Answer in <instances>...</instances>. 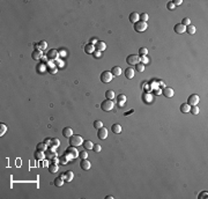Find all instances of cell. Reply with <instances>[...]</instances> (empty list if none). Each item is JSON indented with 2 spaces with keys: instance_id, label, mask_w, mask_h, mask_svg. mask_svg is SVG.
Instances as JSON below:
<instances>
[{
  "instance_id": "6da1fadb",
  "label": "cell",
  "mask_w": 208,
  "mask_h": 199,
  "mask_svg": "<svg viewBox=\"0 0 208 199\" xmlns=\"http://www.w3.org/2000/svg\"><path fill=\"white\" fill-rule=\"evenodd\" d=\"M82 144H83V139L81 136H78V134L74 136V134H73L70 138V146L76 147V148H78L79 146H82Z\"/></svg>"
},
{
  "instance_id": "7a4b0ae2",
  "label": "cell",
  "mask_w": 208,
  "mask_h": 199,
  "mask_svg": "<svg viewBox=\"0 0 208 199\" xmlns=\"http://www.w3.org/2000/svg\"><path fill=\"white\" fill-rule=\"evenodd\" d=\"M65 156L67 157L68 160L79 156V152H78V149H76V147H72V146L68 147V148L65 151Z\"/></svg>"
},
{
  "instance_id": "3957f363",
  "label": "cell",
  "mask_w": 208,
  "mask_h": 199,
  "mask_svg": "<svg viewBox=\"0 0 208 199\" xmlns=\"http://www.w3.org/2000/svg\"><path fill=\"white\" fill-rule=\"evenodd\" d=\"M101 108L103 111H111L114 108V103L112 100H104L101 104Z\"/></svg>"
},
{
  "instance_id": "277c9868",
  "label": "cell",
  "mask_w": 208,
  "mask_h": 199,
  "mask_svg": "<svg viewBox=\"0 0 208 199\" xmlns=\"http://www.w3.org/2000/svg\"><path fill=\"white\" fill-rule=\"evenodd\" d=\"M112 78H113V75H112V73L110 71H104L101 74V81L104 82V84H109L112 80Z\"/></svg>"
},
{
  "instance_id": "5b68a950",
  "label": "cell",
  "mask_w": 208,
  "mask_h": 199,
  "mask_svg": "<svg viewBox=\"0 0 208 199\" xmlns=\"http://www.w3.org/2000/svg\"><path fill=\"white\" fill-rule=\"evenodd\" d=\"M148 24L147 22H142V21H138L136 23H134V30L136 32H143L147 29Z\"/></svg>"
},
{
  "instance_id": "8992f818",
  "label": "cell",
  "mask_w": 208,
  "mask_h": 199,
  "mask_svg": "<svg viewBox=\"0 0 208 199\" xmlns=\"http://www.w3.org/2000/svg\"><path fill=\"white\" fill-rule=\"evenodd\" d=\"M199 101H200V98H199V96H198L197 94H192L188 96V98H187V104L188 105H197L198 103H199Z\"/></svg>"
},
{
  "instance_id": "52a82bcc",
  "label": "cell",
  "mask_w": 208,
  "mask_h": 199,
  "mask_svg": "<svg viewBox=\"0 0 208 199\" xmlns=\"http://www.w3.org/2000/svg\"><path fill=\"white\" fill-rule=\"evenodd\" d=\"M139 61H140L139 60V56H136V55H130L126 58V63L128 65H136Z\"/></svg>"
},
{
  "instance_id": "ba28073f",
  "label": "cell",
  "mask_w": 208,
  "mask_h": 199,
  "mask_svg": "<svg viewBox=\"0 0 208 199\" xmlns=\"http://www.w3.org/2000/svg\"><path fill=\"white\" fill-rule=\"evenodd\" d=\"M162 94L166 97V98H169V97H172L175 95V92L174 89L170 88V87H164L163 90H162Z\"/></svg>"
},
{
  "instance_id": "9c48e42d",
  "label": "cell",
  "mask_w": 208,
  "mask_h": 199,
  "mask_svg": "<svg viewBox=\"0 0 208 199\" xmlns=\"http://www.w3.org/2000/svg\"><path fill=\"white\" fill-rule=\"evenodd\" d=\"M97 137H98L101 140H104V139H107L108 137V130L105 127H101L98 128V132H97Z\"/></svg>"
},
{
  "instance_id": "30bf717a",
  "label": "cell",
  "mask_w": 208,
  "mask_h": 199,
  "mask_svg": "<svg viewBox=\"0 0 208 199\" xmlns=\"http://www.w3.org/2000/svg\"><path fill=\"white\" fill-rule=\"evenodd\" d=\"M174 30H175V32H176V34H184V32H186V27L183 26L182 23H178V24H176V26H175Z\"/></svg>"
},
{
  "instance_id": "8fae6325",
  "label": "cell",
  "mask_w": 208,
  "mask_h": 199,
  "mask_svg": "<svg viewBox=\"0 0 208 199\" xmlns=\"http://www.w3.org/2000/svg\"><path fill=\"white\" fill-rule=\"evenodd\" d=\"M80 167H81V169H83V170H89L90 167H91V163L89 162L87 159H82L81 162H80Z\"/></svg>"
},
{
  "instance_id": "7c38bea8",
  "label": "cell",
  "mask_w": 208,
  "mask_h": 199,
  "mask_svg": "<svg viewBox=\"0 0 208 199\" xmlns=\"http://www.w3.org/2000/svg\"><path fill=\"white\" fill-rule=\"evenodd\" d=\"M47 58L51 59V60H56L58 58V51L55 49H51L49 50V52H47Z\"/></svg>"
},
{
  "instance_id": "4fadbf2b",
  "label": "cell",
  "mask_w": 208,
  "mask_h": 199,
  "mask_svg": "<svg viewBox=\"0 0 208 199\" xmlns=\"http://www.w3.org/2000/svg\"><path fill=\"white\" fill-rule=\"evenodd\" d=\"M130 21L132 23H136L138 21H140V14H138L136 12H133L130 14Z\"/></svg>"
},
{
  "instance_id": "5bb4252c",
  "label": "cell",
  "mask_w": 208,
  "mask_h": 199,
  "mask_svg": "<svg viewBox=\"0 0 208 199\" xmlns=\"http://www.w3.org/2000/svg\"><path fill=\"white\" fill-rule=\"evenodd\" d=\"M62 136L65 137V138H68L70 139L71 137L73 136V130L71 127H64V130H62Z\"/></svg>"
},
{
  "instance_id": "9a60e30c",
  "label": "cell",
  "mask_w": 208,
  "mask_h": 199,
  "mask_svg": "<svg viewBox=\"0 0 208 199\" xmlns=\"http://www.w3.org/2000/svg\"><path fill=\"white\" fill-rule=\"evenodd\" d=\"M73 178H74V174H73V171L68 170L65 173V177H64V181L67 182V183H70V182L73 181Z\"/></svg>"
},
{
  "instance_id": "2e32d148",
  "label": "cell",
  "mask_w": 208,
  "mask_h": 199,
  "mask_svg": "<svg viewBox=\"0 0 208 199\" xmlns=\"http://www.w3.org/2000/svg\"><path fill=\"white\" fill-rule=\"evenodd\" d=\"M111 131L113 132V133H116V134H119V133H122L123 127H122V125H119V124H113V125L111 126Z\"/></svg>"
},
{
  "instance_id": "e0dca14e",
  "label": "cell",
  "mask_w": 208,
  "mask_h": 199,
  "mask_svg": "<svg viewBox=\"0 0 208 199\" xmlns=\"http://www.w3.org/2000/svg\"><path fill=\"white\" fill-rule=\"evenodd\" d=\"M110 72L112 73V75H113V76H119L120 74L123 73L122 68H120L119 66H113V67H112V70Z\"/></svg>"
},
{
  "instance_id": "ac0fdd59",
  "label": "cell",
  "mask_w": 208,
  "mask_h": 199,
  "mask_svg": "<svg viewBox=\"0 0 208 199\" xmlns=\"http://www.w3.org/2000/svg\"><path fill=\"white\" fill-rule=\"evenodd\" d=\"M95 49H96L97 51H99V52H102V51H104V50L107 49V44L104 42H97L96 44H95Z\"/></svg>"
},
{
  "instance_id": "d6986e66",
  "label": "cell",
  "mask_w": 208,
  "mask_h": 199,
  "mask_svg": "<svg viewBox=\"0 0 208 199\" xmlns=\"http://www.w3.org/2000/svg\"><path fill=\"white\" fill-rule=\"evenodd\" d=\"M125 76L127 79H133V76H134V70H133L132 67H128L125 70Z\"/></svg>"
},
{
  "instance_id": "ffe728a7",
  "label": "cell",
  "mask_w": 208,
  "mask_h": 199,
  "mask_svg": "<svg viewBox=\"0 0 208 199\" xmlns=\"http://www.w3.org/2000/svg\"><path fill=\"white\" fill-rule=\"evenodd\" d=\"M31 58H32L34 60H39L42 58V51L41 50H35L34 52L31 53Z\"/></svg>"
},
{
  "instance_id": "44dd1931",
  "label": "cell",
  "mask_w": 208,
  "mask_h": 199,
  "mask_svg": "<svg viewBox=\"0 0 208 199\" xmlns=\"http://www.w3.org/2000/svg\"><path fill=\"white\" fill-rule=\"evenodd\" d=\"M84 51H86V53H88V55H91V53L95 52V45L93 44H86V46H84Z\"/></svg>"
},
{
  "instance_id": "7402d4cb",
  "label": "cell",
  "mask_w": 208,
  "mask_h": 199,
  "mask_svg": "<svg viewBox=\"0 0 208 199\" xmlns=\"http://www.w3.org/2000/svg\"><path fill=\"white\" fill-rule=\"evenodd\" d=\"M190 109H191V105H188L187 103H183V104L180 105V111H182L183 113L190 112Z\"/></svg>"
},
{
  "instance_id": "603a6c76",
  "label": "cell",
  "mask_w": 208,
  "mask_h": 199,
  "mask_svg": "<svg viewBox=\"0 0 208 199\" xmlns=\"http://www.w3.org/2000/svg\"><path fill=\"white\" fill-rule=\"evenodd\" d=\"M58 164L57 163H51V164L49 165V171L51 174H56V173H58Z\"/></svg>"
},
{
  "instance_id": "cb8c5ba5",
  "label": "cell",
  "mask_w": 208,
  "mask_h": 199,
  "mask_svg": "<svg viewBox=\"0 0 208 199\" xmlns=\"http://www.w3.org/2000/svg\"><path fill=\"white\" fill-rule=\"evenodd\" d=\"M186 31L188 35H194L195 31H197V29H195L194 26H192V24H190V26H187L186 27Z\"/></svg>"
},
{
  "instance_id": "d4e9b609",
  "label": "cell",
  "mask_w": 208,
  "mask_h": 199,
  "mask_svg": "<svg viewBox=\"0 0 208 199\" xmlns=\"http://www.w3.org/2000/svg\"><path fill=\"white\" fill-rule=\"evenodd\" d=\"M83 147H84V149H93L94 147V144L93 141H90V140H86V141H83Z\"/></svg>"
},
{
  "instance_id": "484cf974",
  "label": "cell",
  "mask_w": 208,
  "mask_h": 199,
  "mask_svg": "<svg viewBox=\"0 0 208 199\" xmlns=\"http://www.w3.org/2000/svg\"><path fill=\"white\" fill-rule=\"evenodd\" d=\"M105 97H107V100H113L114 98V92L113 90H107L105 92Z\"/></svg>"
},
{
  "instance_id": "4316f807",
  "label": "cell",
  "mask_w": 208,
  "mask_h": 199,
  "mask_svg": "<svg viewBox=\"0 0 208 199\" xmlns=\"http://www.w3.org/2000/svg\"><path fill=\"white\" fill-rule=\"evenodd\" d=\"M135 71L140 72V73H141V72H143V71H145V65H143L142 63H140V61H139V63L135 65Z\"/></svg>"
},
{
  "instance_id": "83f0119b",
  "label": "cell",
  "mask_w": 208,
  "mask_h": 199,
  "mask_svg": "<svg viewBox=\"0 0 208 199\" xmlns=\"http://www.w3.org/2000/svg\"><path fill=\"white\" fill-rule=\"evenodd\" d=\"M35 159H36V160H43V159H44V154H43V152L37 149V152L35 153Z\"/></svg>"
},
{
  "instance_id": "f1b7e54d",
  "label": "cell",
  "mask_w": 208,
  "mask_h": 199,
  "mask_svg": "<svg viewBox=\"0 0 208 199\" xmlns=\"http://www.w3.org/2000/svg\"><path fill=\"white\" fill-rule=\"evenodd\" d=\"M64 182H65V181H64V178H61L59 176V177H57L55 179V185L56 186H61L62 184H64Z\"/></svg>"
},
{
  "instance_id": "f546056e",
  "label": "cell",
  "mask_w": 208,
  "mask_h": 199,
  "mask_svg": "<svg viewBox=\"0 0 208 199\" xmlns=\"http://www.w3.org/2000/svg\"><path fill=\"white\" fill-rule=\"evenodd\" d=\"M199 111H200V110H199V108H198V105H192V107H191V109H190V112L191 113H192V115H198V113H199Z\"/></svg>"
},
{
  "instance_id": "4dcf8cb0",
  "label": "cell",
  "mask_w": 208,
  "mask_h": 199,
  "mask_svg": "<svg viewBox=\"0 0 208 199\" xmlns=\"http://www.w3.org/2000/svg\"><path fill=\"white\" fill-rule=\"evenodd\" d=\"M147 53H148V49L147 47H140V50H139V57L147 56Z\"/></svg>"
},
{
  "instance_id": "1f68e13d",
  "label": "cell",
  "mask_w": 208,
  "mask_h": 199,
  "mask_svg": "<svg viewBox=\"0 0 208 199\" xmlns=\"http://www.w3.org/2000/svg\"><path fill=\"white\" fill-rule=\"evenodd\" d=\"M37 149H38V151H42V152H44V151H46L47 149V146L44 144V142H42V144L37 145Z\"/></svg>"
},
{
  "instance_id": "d6a6232c",
  "label": "cell",
  "mask_w": 208,
  "mask_h": 199,
  "mask_svg": "<svg viewBox=\"0 0 208 199\" xmlns=\"http://www.w3.org/2000/svg\"><path fill=\"white\" fill-rule=\"evenodd\" d=\"M60 145V141H59V139L57 138H52L51 139V146H55V147H58Z\"/></svg>"
},
{
  "instance_id": "836d02e7",
  "label": "cell",
  "mask_w": 208,
  "mask_h": 199,
  "mask_svg": "<svg viewBox=\"0 0 208 199\" xmlns=\"http://www.w3.org/2000/svg\"><path fill=\"white\" fill-rule=\"evenodd\" d=\"M0 127H1V128H0V137H3L4 134H5L6 130H7V126H6L5 124L1 123V124H0Z\"/></svg>"
},
{
  "instance_id": "e575fe53",
  "label": "cell",
  "mask_w": 208,
  "mask_h": 199,
  "mask_svg": "<svg viewBox=\"0 0 208 199\" xmlns=\"http://www.w3.org/2000/svg\"><path fill=\"white\" fill-rule=\"evenodd\" d=\"M117 98H118V101H119V103H120V104H122V103H123V104H124V103H125V101H126V96H125L124 94L118 95V97H117Z\"/></svg>"
},
{
  "instance_id": "d590c367",
  "label": "cell",
  "mask_w": 208,
  "mask_h": 199,
  "mask_svg": "<svg viewBox=\"0 0 208 199\" xmlns=\"http://www.w3.org/2000/svg\"><path fill=\"white\" fill-rule=\"evenodd\" d=\"M139 60H140V63H142L143 65H146V64H148V63H149L148 58L146 57V56H142V57H139Z\"/></svg>"
},
{
  "instance_id": "8d00e7d4",
  "label": "cell",
  "mask_w": 208,
  "mask_h": 199,
  "mask_svg": "<svg viewBox=\"0 0 208 199\" xmlns=\"http://www.w3.org/2000/svg\"><path fill=\"white\" fill-rule=\"evenodd\" d=\"M93 151L95 153H99L102 151V146L101 145H98V144H96V145H94V147H93Z\"/></svg>"
},
{
  "instance_id": "74e56055",
  "label": "cell",
  "mask_w": 208,
  "mask_h": 199,
  "mask_svg": "<svg viewBox=\"0 0 208 199\" xmlns=\"http://www.w3.org/2000/svg\"><path fill=\"white\" fill-rule=\"evenodd\" d=\"M182 24H183V26H185V27L190 26V24H191V20L188 18H184V19H183V21H182Z\"/></svg>"
},
{
  "instance_id": "f35d334b",
  "label": "cell",
  "mask_w": 208,
  "mask_h": 199,
  "mask_svg": "<svg viewBox=\"0 0 208 199\" xmlns=\"http://www.w3.org/2000/svg\"><path fill=\"white\" fill-rule=\"evenodd\" d=\"M148 14L147 13H142L140 15V21H142V22H147V20H148Z\"/></svg>"
},
{
  "instance_id": "ab89813d",
  "label": "cell",
  "mask_w": 208,
  "mask_h": 199,
  "mask_svg": "<svg viewBox=\"0 0 208 199\" xmlns=\"http://www.w3.org/2000/svg\"><path fill=\"white\" fill-rule=\"evenodd\" d=\"M94 127H95V128L103 127V123H102L101 121H95V122H94Z\"/></svg>"
},
{
  "instance_id": "60d3db41",
  "label": "cell",
  "mask_w": 208,
  "mask_h": 199,
  "mask_svg": "<svg viewBox=\"0 0 208 199\" xmlns=\"http://www.w3.org/2000/svg\"><path fill=\"white\" fill-rule=\"evenodd\" d=\"M79 156H80L81 159H87V157H88V153H87L86 149H84V151H82V152L79 153Z\"/></svg>"
},
{
  "instance_id": "b9f144b4",
  "label": "cell",
  "mask_w": 208,
  "mask_h": 199,
  "mask_svg": "<svg viewBox=\"0 0 208 199\" xmlns=\"http://www.w3.org/2000/svg\"><path fill=\"white\" fill-rule=\"evenodd\" d=\"M166 8H168V9H170V11H174L175 8H176V6L174 5V3H172V1H169V3L166 4Z\"/></svg>"
},
{
  "instance_id": "7bdbcfd3",
  "label": "cell",
  "mask_w": 208,
  "mask_h": 199,
  "mask_svg": "<svg viewBox=\"0 0 208 199\" xmlns=\"http://www.w3.org/2000/svg\"><path fill=\"white\" fill-rule=\"evenodd\" d=\"M38 45H39V49H41V50L46 49V42H45V41H42V42H39Z\"/></svg>"
},
{
  "instance_id": "ee69618b",
  "label": "cell",
  "mask_w": 208,
  "mask_h": 199,
  "mask_svg": "<svg viewBox=\"0 0 208 199\" xmlns=\"http://www.w3.org/2000/svg\"><path fill=\"white\" fill-rule=\"evenodd\" d=\"M59 160H60V163H61V164H66V163L68 162V159H67V157L65 156V155H64V156H61V157H60Z\"/></svg>"
},
{
  "instance_id": "f6af8a7d",
  "label": "cell",
  "mask_w": 208,
  "mask_h": 199,
  "mask_svg": "<svg viewBox=\"0 0 208 199\" xmlns=\"http://www.w3.org/2000/svg\"><path fill=\"white\" fill-rule=\"evenodd\" d=\"M207 196H208L207 191H202L200 194H199V196H198V198H199V199H202V198H205V197L207 198Z\"/></svg>"
},
{
  "instance_id": "bcb514c9",
  "label": "cell",
  "mask_w": 208,
  "mask_h": 199,
  "mask_svg": "<svg viewBox=\"0 0 208 199\" xmlns=\"http://www.w3.org/2000/svg\"><path fill=\"white\" fill-rule=\"evenodd\" d=\"M172 3H174V5H175V6H176V7H177V6L182 5V4H183V0H174V1H172Z\"/></svg>"
},
{
  "instance_id": "7dc6e473",
  "label": "cell",
  "mask_w": 208,
  "mask_h": 199,
  "mask_svg": "<svg viewBox=\"0 0 208 199\" xmlns=\"http://www.w3.org/2000/svg\"><path fill=\"white\" fill-rule=\"evenodd\" d=\"M97 42H98V41H97V39L96 38H95V37H93V38H90V44H96V43Z\"/></svg>"
},
{
  "instance_id": "c3c4849f",
  "label": "cell",
  "mask_w": 208,
  "mask_h": 199,
  "mask_svg": "<svg viewBox=\"0 0 208 199\" xmlns=\"http://www.w3.org/2000/svg\"><path fill=\"white\" fill-rule=\"evenodd\" d=\"M44 144H45V145H50V146H51V139L46 138V139L44 140Z\"/></svg>"
},
{
  "instance_id": "681fc988",
  "label": "cell",
  "mask_w": 208,
  "mask_h": 199,
  "mask_svg": "<svg viewBox=\"0 0 208 199\" xmlns=\"http://www.w3.org/2000/svg\"><path fill=\"white\" fill-rule=\"evenodd\" d=\"M94 57H96V58H99V57H101V52H99V51H96V52L94 53Z\"/></svg>"
},
{
  "instance_id": "f907efd6",
  "label": "cell",
  "mask_w": 208,
  "mask_h": 199,
  "mask_svg": "<svg viewBox=\"0 0 208 199\" xmlns=\"http://www.w3.org/2000/svg\"><path fill=\"white\" fill-rule=\"evenodd\" d=\"M107 199H113V196H108Z\"/></svg>"
}]
</instances>
